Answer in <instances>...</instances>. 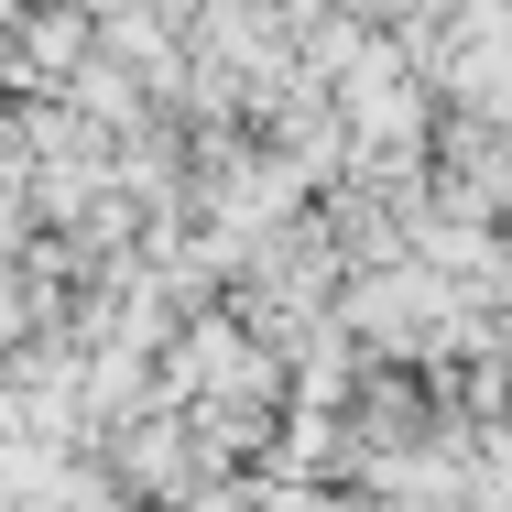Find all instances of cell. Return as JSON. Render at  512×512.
Wrapping results in <instances>:
<instances>
[{"label": "cell", "instance_id": "1", "mask_svg": "<svg viewBox=\"0 0 512 512\" xmlns=\"http://www.w3.org/2000/svg\"><path fill=\"white\" fill-rule=\"evenodd\" d=\"M109 436H120V491H131V502H164V512H175V502H197L207 480H218V469L197 458V436H186V414H175V404L120 414Z\"/></svg>", "mask_w": 512, "mask_h": 512}, {"label": "cell", "instance_id": "2", "mask_svg": "<svg viewBox=\"0 0 512 512\" xmlns=\"http://www.w3.org/2000/svg\"><path fill=\"white\" fill-rule=\"evenodd\" d=\"M88 11H131V0H88Z\"/></svg>", "mask_w": 512, "mask_h": 512}]
</instances>
